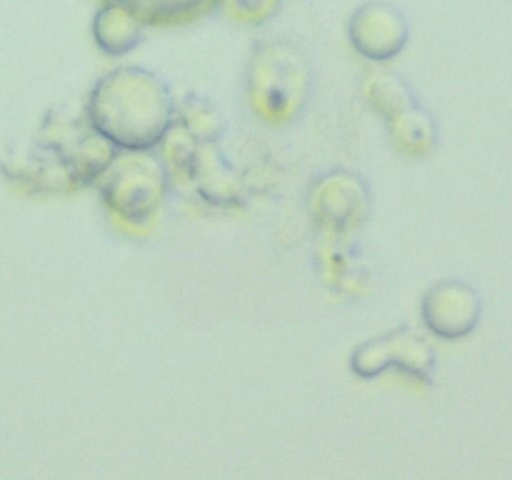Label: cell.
<instances>
[{"label":"cell","mask_w":512,"mask_h":480,"mask_svg":"<svg viewBox=\"0 0 512 480\" xmlns=\"http://www.w3.org/2000/svg\"><path fill=\"white\" fill-rule=\"evenodd\" d=\"M85 110L115 148L128 150L155 148L175 123L170 88L145 68H118L105 75Z\"/></svg>","instance_id":"cell-1"},{"label":"cell","mask_w":512,"mask_h":480,"mask_svg":"<svg viewBox=\"0 0 512 480\" xmlns=\"http://www.w3.org/2000/svg\"><path fill=\"white\" fill-rule=\"evenodd\" d=\"M168 165L150 150L118 148L108 168L95 178L110 213L130 228L150 225L168 193Z\"/></svg>","instance_id":"cell-2"},{"label":"cell","mask_w":512,"mask_h":480,"mask_svg":"<svg viewBox=\"0 0 512 480\" xmlns=\"http://www.w3.org/2000/svg\"><path fill=\"white\" fill-rule=\"evenodd\" d=\"M310 73L305 60L285 43H265L250 65V105L268 123L295 118L308 100Z\"/></svg>","instance_id":"cell-3"},{"label":"cell","mask_w":512,"mask_h":480,"mask_svg":"<svg viewBox=\"0 0 512 480\" xmlns=\"http://www.w3.org/2000/svg\"><path fill=\"white\" fill-rule=\"evenodd\" d=\"M38 140L55 150L78 185L95 183V178L108 168L110 160L118 153V148L95 128L88 110H50L40 125Z\"/></svg>","instance_id":"cell-4"},{"label":"cell","mask_w":512,"mask_h":480,"mask_svg":"<svg viewBox=\"0 0 512 480\" xmlns=\"http://www.w3.org/2000/svg\"><path fill=\"white\" fill-rule=\"evenodd\" d=\"M393 365L413 378L428 380L435 368L433 345L415 330L398 328L383 338L365 340L350 355V368L360 378H378Z\"/></svg>","instance_id":"cell-5"},{"label":"cell","mask_w":512,"mask_h":480,"mask_svg":"<svg viewBox=\"0 0 512 480\" xmlns=\"http://www.w3.org/2000/svg\"><path fill=\"white\" fill-rule=\"evenodd\" d=\"M370 195L363 180L353 173H328L310 188V210L330 233L340 235L358 228L368 218Z\"/></svg>","instance_id":"cell-6"},{"label":"cell","mask_w":512,"mask_h":480,"mask_svg":"<svg viewBox=\"0 0 512 480\" xmlns=\"http://www.w3.org/2000/svg\"><path fill=\"white\" fill-rule=\"evenodd\" d=\"M348 35L353 48L363 58L383 63L395 58L408 43V20L403 10L385 0H368L353 13L348 23Z\"/></svg>","instance_id":"cell-7"},{"label":"cell","mask_w":512,"mask_h":480,"mask_svg":"<svg viewBox=\"0 0 512 480\" xmlns=\"http://www.w3.org/2000/svg\"><path fill=\"white\" fill-rule=\"evenodd\" d=\"M483 303L480 295L463 280H440L430 285L423 298V320L430 333L445 340L465 338L478 325Z\"/></svg>","instance_id":"cell-8"},{"label":"cell","mask_w":512,"mask_h":480,"mask_svg":"<svg viewBox=\"0 0 512 480\" xmlns=\"http://www.w3.org/2000/svg\"><path fill=\"white\" fill-rule=\"evenodd\" d=\"M0 173L10 183L35 190V193H63V190L78 188L68 165L55 155L53 148L40 140L8 145L0 153Z\"/></svg>","instance_id":"cell-9"},{"label":"cell","mask_w":512,"mask_h":480,"mask_svg":"<svg viewBox=\"0 0 512 480\" xmlns=\"http://www.w3.org/2000/svg\"><path fill=\"white\" fill-rule=\"evenodd\" d=\"M145 25L148 23L128 5L105 0L93 18V38L108 55H125L140 43Z\"/></svg>","instance_id":"cell-10"},{"label":"cell","mask_w":512,"mask_h":480,"mask_svg":"<svg viewBox=\"0 0 512 480\" xmlns=\"http://www.w3.org/2000/svg\"><path fill=\"white\" fill-rule=\"evenodd\" d=\"M388 128L395 148L410 158H423L438 143V125H435L433 115L415 103L393 115L388 120Z\"/></svg>","instance_id":"cell-11"},{"label":"cell","mask_w":512,"mask_h":480,"mask_svg":"<svg viewBox=\"0 0 512 480\" xmlns=\"http://www.w3.org/2000/svg\"><path fill=\"white\" fill-rule=\"evenodd\" d=\"M113 3L128 5L145 23L175 25L200 18L220 5V0H113Z\"/></svg>","instance_id":"cell-12"},{"label":"cell","mask_w":512,"mask_h":480,"mask_svg":"<svg viewBox=\"0 0 512 480\" xmlns=\"http://www.w3.org/2000/svg\"><path fill=\"white\" fill-rule=\"evenodd\" d=\"M363 93L368 98L370 108L375 113L383 115L385 120H390L393 115H398L400 110L410 108L415 103V95L403 80L395 73H388V70H375L365 78Z\"/></svg>","instance_id":"cell-13"},{"label":"cell","mask_w":512,"mask_h":480,"mask_svg":"<svg viewBox=\"0 0 512 480\" xmlns=\"http://www.w3.org/2000/svg\"><path fill=\"white\" fill-rule=\"evenodd\" d=\"M175 125H180L195 140H218L223 133V120L218 110L205 98H195V95L175 105Z\"/></svg>","instance_id":"cell-14"},{"label":"cell","mask_w":512,"mask_h":480,"mask_svg":"<svg viewBox=\"0 0 512 480\" xmlns=\"http://www.w3.org/2000/svg\"><path fill=\"white\" fill-rule=\"evenodd\" d=\"M220 5L240 23H265L278 13L283 0H220Z\"/></svg>","instance_id":"cell-15"}]
</instances>
